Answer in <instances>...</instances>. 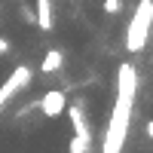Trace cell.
<instances>
[{"label":"cell","instance_id":"9","mask_svg":"<svg viewBox=\"0 0 153 153\" xmlns=\"http://www.w3.org/2000/svg\"><path fill=\"white\" fill-rule=\"evenodd\" d=\"M3 52H9V40H6V37H0V55H3Z\"/></svg>","mask_w":153,"mask_h":153},{"label":"cell","instance_id":"8","mask_svg":"<svg viewBox=\"0 0 153 153\" xmlns=\"http://www.w3.org/2000/svg\"><path fill=\"white\" fill-rule=\"evenodd\" d=\"M120 0H104V12H110V16H113V12H120Z\"/></svg>","mask_w":153,"mask_h":153},{"label":"cell","instance_id":"11","mask_svg":"<svg viewBox=\"0 0 153 153\" xmlns=\"http://www.w3.org/2000/svg\"><path fill=\"white\" fill-rule=\"evenodd\" d=\"M150 37H153V28H150Z\"/></svg>","mask_w":153,"mask_h":153},{"label":"cell","instance_id":"5","mask_svg":"<svg viewBox=\"0 0 153 153\" xmlns=\"http://www.w3.org/2000/svg\"><path fill=\"white\" fill-rule=\"evenodd\" d=\"M65 110H68V117H71L74 135H76V138H92V129H89V120H86L83 104H71V107H65Z\"/></svg>","mask_w":153,"mask_h":153},{"label":"cell","instance_id":"2","mask_svg":"<svg viewBox=\"0 0 153 153\" xmlns=\"http://www.w3.org/2000/svg\"><path fill=\"white\" fill-rule=\"evenodd\" d=\"M150 28H153V0H141V3L135 6L129 31H126V49H129V52H141L147 46Z\"/></svg>","mask_w":153,"mask_h":153},{"label":"cell","instance_id":"6","mask_svg":"<svg viewBox=\"0 0 153 153\" xmlns=\"http://www.w3.org/2000/svg\"><path fill=\"white\" fill-rule=\"evenodd\" d=\"M34 22L40 25V31H52V0H37Z\"/></svg>","mask_w":153,"mask_h":153},{"label":"cell","instance_id":"4","mask_svg":"<svg viewBox=\"0 0 153 153\" xmlns=\"http://www.w3.org/2000/svg\"><path fill=\"white\" fill-rule=\"evenodd\" d=\"M65 107H68V95L61 89H52V92H46L40 98V110L46 117H58V113H65Z\"/></svg>","mask_w":153,"mask_h":153},{"label":"cell","instance_id":"10","mask_svg":"<svg viewBox=\"0 0 153 153\" xmlns=\"http://www.w3.org/2000/svg\"><path fill=\"white\" fill-rule=\"evenodd\" d=\"M147 135H150V138H153V120H150V123H147Z\"/></svg>","mask_w":153,"mask_h":153},{"label":"cell","instance_id":"3","mask_svg":"<svg viewBox=\"0 0 153 153\" xmlns=\"http://www.w3.org/2000/svg\"><path fill=\"white\" fill-rule=\"evenodd\" d=\"M25 86H31V68H28V65H19V68L3 80V86H0V110L6 107V101H9L12 95H19Z\"/></svg>","mask_w":153,"mask_h":153},{"label":"cell","instance_id":"1","mask_svg":"<svg viewBox=\"0 0 153 153\" xmlns=\"http://www.w3.org/2000/svg\"><path fill=\"white\" fill-rule=\"evenodd\" d=\"M135 92H138V74L129 61H123L120 71H117V104H113L104 141H101V153H123L126 135H129V123H132Z\"/></svg>","mask_w":153,"mask_h":153},{"label":"cell","instance_id":"7","mask_svg":"<svg viewBox=\"0 0 153 153\" xmlns=\"http://www.w3.org/2000/svg\"><path fill=\"white\" fill-rule=\"evenodd\" d=\"M61 65H65V55H61L58 49H49V52L43 55L40 71H43V74H55V71H61Z\"/></svg>","mask_w":153,"mask_h":153}]
</instances>
